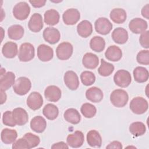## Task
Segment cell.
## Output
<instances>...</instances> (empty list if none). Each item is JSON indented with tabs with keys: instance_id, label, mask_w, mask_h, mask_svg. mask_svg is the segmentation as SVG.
Returning a JSON list of instances; mask_svg holds the SVG:
<instances>
[{
	"instance_id": "9a60e30c",
	"label": "cell",
	"mask_w": 149,
	"mask_h": 149,
	"mask_svg": "<svg viewBox=\"0 0 149 149\" xmlns=\"http://www.w3.org/2000/svg\"><path fill=\"white\" fill-rule=\"evenodd\" d=\"M54 56L53 49L45 44H41L37 48V56L42 62L51 60Z\"/></svg>"
},
{
	"instance_id": "277c9868",
	"label": "cell",
	"mask_w": 149,
	"mask_h": 149,
	"mask_svg": "<svg viewBox=\"0 0 149 149\" xmlns=\"http://www.w3.org/2000/svg\"><path fill=\"white\" fill-rule=\"evenodd\" d=\"M35 55L34 46L29 42L22 44L19 51L18 58L21 62H28L33 59Z\"/></svg>"
},
{
	"instance_id": "30bf717a",
	"label": "cell",
	"mask_w": 149,
	"mask_h": 149,
	"mask_svg": "<svg viewBox=\"0 0 149 149\" xmlns=\"http://www.w3.org/2000/svg\"><path fill=\"white\" fill-rule=\"evenodd\" d=\"M42 36L45 41L50 44H55L59 41L61 34L56 28L48 27L44 30Z\"/></svg>"
},
{
	"instance_id": "1f68e13d",
	"label": "cell",
	"mask_w": 149,
	"mask_h": 149,
	"mask_svg": "<svg viewBox=\"0 0 149 149\" xmlns=\"http://www.w3.org/2000/svg\"><path fill=\"white\" fill-rule=\"evenodd\" d=\"M133 77L134 80L137 83H144L148 79L149 73L144 67L137 66L133 70Z\"/></svg>"
},
{
	"instance_id": "44dd1931",
	"label": "cell",
	"mask_w": 149,
	"mask_h": 149,
	"mask_svg": "<svg viewBox=\"0 0 149 149\" xmlns=\"http://www.w3.org/2000/svg\"><path fill=\"white\" fill-rule=\"evenodd\" d=\"M82 63L83 66L90 69L96 68L99 64L98 57L91 52L85 54L82 59Z\"/></svg>"
},
{
	"instance_id": "d6a6232c",
	"label": "cell",
	"mask_w": 149,
	"mask_h": 149,
	"mask_svg": "<svg viewBox=\"0 0 149 149\" xmlns=\"http://www.w3.org/2000/svg\"><path fill=\"white\" fill-rule=\"evenodd\" d=\"M44 22L49 26H54L58 23L60 16L58 11L55 9H49L44 13Z\"/></svg>"
},
{
	"instance_id": "cb8c5ba5",
	"label": "cell",
	"mask_w": 149,
	"mask_h": 149,
	"mask_svg": "<svg viewBox=\"0 0 149 149\" xmlns=\"http://www.w3.org/2000/svg\"><path fill=\"white\" fill-rule=\"evenodd\" d=\"M102 91L97 87H92L87 90L86 92V97L87 100L93 102H99L103 98Z\"/></svg>"
},
{
	"instance_id": "7bdbcfd3",
	"label": "cell",
	"mask_w": 149,
	"mask_h": 149,
	"mask_svg": "<svg viewBox=\"0 0 149 149\" xmlns=\"http://www.w3.org/2000/svg\"><path fill=\"white\" fill-rule=\"evenodd\" d=\"M13 149H20V148H25V149H30L29 144L27 141L23 138L19 139L16 140L12 144Z\"/></svg>"
},
{
	"instance_id": "c3c4849f",
	"label": "cell",
	"mask_w": 149,
	"mask_h": 149,
	"mask_svg": "<svg viewBox=\"0 0 149 149\" xmlns=\"http://www.w3.org/2000/svg\"><path fill=\"white\" fill-rule=\"evenodd\" d=\"M149 4H146L141 9V15L147 19H149Z\"/></svg>"
},
{
	"instance_id": "f546056e",
	"label": "cell",
	"mask_w": 149,
	"mask_h": 149,
	"mask_svg": "<svg viewBox=\"0 0 149 149\" xmlns=\"http://www.w3.org/2000/svg\"><path fill=\"white\" fill-rule=\"evenodd\" d=\"M24 29L20 24L12 25L8 29V36L9 38L14 40L21 39L24 35Z\"/></svg>"
},
{
	"instance_id": "bcb514c9",
	"label": "cell",
	"mask_w": 149,
	"mask_h": 149,
	"mask_svg": "<svg viewBox=\"0 0 149 149\" xmlns=\"http://www.w3.org/2000/svg\"><path fill=\"white\" fill-rule=\"evenodd\" d=\"M29 2L31 5L36 8H41L44 6L46 3V1L43 0H37V1H29Z\"/></svg>"
},
{
	"instance_id": "5b68a950",
	"label": "cell",
	"mask_w": 149,
	"mask_h": 149,
	"mask_svg": "<svg viewBox=\"0 0 149 149\" xmlns=\"http://www.w3.org/2000/svg\"><path fill=\"white\" fill-rule=\"evenodd\" d=\"M12 12L16 19L23 20L28 17L30 12V8L27 2H20L15 5Z\"/></svg>"
},
{
	"instance_id": "d4e9b609",
	"label": "cell",
	"mask_w": 149,
	"mask_h": 149,
	"mask_svg": "<svg viewBox=\"0 0 149 149\" xmlns=\"http://www.w3.org/2000/svg\"><path fill=\"white\" fill-rule=\"evenodd\" d=\"M77 31L78 34L83 38L89 37L93 33V26L90 22L84 20L80 22L77 26Z\"/></svg>"
},
{
	"instance_id": "ac0fdd59",
	"label": "cell",
	"mask_w": 149,
	"mask_h": 149,
	"mask_svg": "<svg viewBox=\"0 0 149 149\" xmlns=\"http://www.w3.org/2000/svg\"><path fill=\"white\" fill-rule=\"evenodd\" d=\"M12 116L15 123L19 126L25 125L29 120L28 113L22 108H16L12 111Z\"/></svg>"
},
{
	"instance_id": "f1b7e54d",
	"label": "cell",
	"mask_w": 149,
	"mask_h": 149,
	"mask_svg": "<svg viewBox=\"0 0 149 149\" xmlns=\"http://www.w3.org/2000/svg\"><path fill=\"white\" fill-rule=\"evenodd\" d=\"M17 137V132L13 129L8 128L3 129L1 133V138L2 141L6 144L13 143Z\"/></svg>"
},
{
	"instance_id": "8992f818",
	"label": "cell",
	"mask_w": 149,
	"mask_h": 149,
	"mask_svg": "<svg viewBox=\"0 0 149 149\" xmlns=\"http://www.w3.org/2000/svg\"><path fill=\"white\" fill-rule=\"evenodd\" d=\"M113 81L119 87H126L130 85L132 81L131 74L126 70H119L114 74Z\"/></svg>"
},
{
	"instance_id": "ab89813d",
	"label": "cell",
	"mask_w": 149,
	"mask_h": 149,
	"mask_svg": "<svg viewBox=\"0 0 149 149\" xmlns=\"http://www.w3.org/2000/svg\"><path fill=\"white\" fill-rule=\"evenodd\" d=\"M23 137L27 141L30 148L37 147L40 143V137L31 133H26Z\"/></svg>"
},
{
	"instance_id": "7402d4cb",
	"label": "cell",
	"mask_w": 149,
	"mask_h": 149,
	"mask_svg": "<svg viewBox=\"0 0 149 149\" xmlns=\"http://www.w3.org/2000/svg\"><path fill=\"white\" fill-rule=\"evenodd\" d=\"M47 127L45 119L41 116L34 117L30 121V127L31 130L36 133H42Z\"/></svg>"
},
{
	"instance_id": "5bb4252c",
	"label": "cell",
	"mask_w": 149,
	"mask_h": 149,
	"mask_svg": "<svg viewBox=\"0 0 149 149\" xmlns=\"http://www.w3.org/2000/svg\"><path fill=\"white\" fill-rule=\"evenodd\" d=\"M65 85L71 90H76L79 87V80L77 74L72 71L69 70L65 72L63 76Z\"/></svg>"
},
{
	"instance_id": "ba28073f",
	"label": "cell",
	"mask_w": 149,
	"mask_h": 149,
	"mask_svg": "<svg viewBox=\"0 0 149 149\" xmlns=\"http://www.w3.org/2000/svg\"><path fill=\"white\" fill-rule=\"evenodd\" d=\"M112 24L106 17H100L97 19L94 23V27L95 31L101 34H108L112 29Z\"/></svg>"
},
{
	"instance_id": "e0dca14e",
	"label": "cell",
	"mask_w": 149,
	"mask_h": 149,
	"mask_svg": "<svg viewBox=\"0 0 149 149\" xmlns=\"http://www.w3.org/2000/svg\"><path fill=\"white\" fill-rule=\"evenodd\" d=\"M61 89L54 85L48 86L44 91V96L45 98L51 102H57L61 97Z\"/></svg>"
},
{
	"instance_id": "74e56055",
	"label": "cell",
	"mask_w": 149,
	"mask_h": 149,
	"mask_svg": "<svg viewBox=\"0 0 149 149\" xmlns=\"http://www.w3.org/2000/svg\"><path fill=\"white\" fill-rule=\"evenodd\" d=\"M82 115L86 118L94 117L97 112V109L94 105L90 103L83 104L80 108Z\"/></svg>"
},
{
	"instance_id": "60d3db41",
	"label": "cell",
	"mask_w": 149,
	"mask_h": 149,
	"mask_svg": "<svg viewBox=\"0 0 149 149\" xmlns=\"http://www.w3.org/2000/svg\"><path fill=\"white\" fill-rule=\"evenodd\" d=\"M136 60L137 62L141 65H148L149 64V51H140L137 55Z\"/></svg>"
},
{
	"instance_id": "3957f363",
	"label": "cell",
	"mask_w": 149,
	"mask_h": 149,
	"mask_svg": "<svg viewBox=\"0 0 149 149\" xmlns=\"http://www.w3.org/2000/svg\"><path fill=\"white\" fill-rule=\"evenodd\" d=\"M129 107L130 110L134 113L141 115L147 111L148 104L145 98L141 97H136L131 100Z\"/></svg>"
},
{
	"instance_id": "52a82bcc",
	"label": "cell",
	"mask_w": 149,
	"mask_h": 149,
	"mask_svg": "<svg viewBox=\"0 0 149 149\" xmlns=\"http://www.w3.org/2000/svg\"><path fill=\"white\" fill-rule=\"evenodd\" d=\"M73 51V48L70 43L62 42L58 45L56 49V54L59 59L67 60L72 56Z\"/></svg>"
},
{
	"instance_id": "7a4b0ae2",
	"label": "cell",
	"mask_w": 149,
	"mask_h": 149,
	"mask_svg": "<svg viewBox=\"0 0 149 149\" xmlns=\"http://www.w3.org/2000/svg\"><path fill=\"white\" fill-rule=\"evenodd\" d=\"M31 83L30 79L26 77H20L13 85L14 92L19 95L26 94L31 89Z\"/></svg>"
},
{
	"instance_id": "836d02e7",
	"label": "cell",
	"mask_w": 149,
	"mask_h": 149,
	"mask_svg": "<svg viewBox=\"0 0 149 149\" xmlns=\"http://www.w3.org/2000/svg\"><path fill=\"white\" fill-rule=\"evenodd\" d=\"M42 113L48 119L53 120L55 119L59 114L58 107L52 104H48L45 105L42 109Z\"/></svg>"
},
{
	"instance_id": "4dcf8cb0",
	"label": "cell",
	"mask_w": 149,
	"mask_h": 149,
	"mask_svg": "<svg viewBox=\"0 0 149 149\" xmlns=\"http://www.w3.org/2000/svg\"><path fill=\"white\" fill-rule=\"evenodd\" d=\"M111 19L115 23L121 24L126 19V12L122 8H115L112 9L109 15Z\"/></svg>"
},
{
	"instance_id": "7c38bea8",
	"label": "cell",
	"mask_w": 149,
	"mask_h": 149,
	"mask_svg": "<svg viewBox=\"0 0 149 149\" xmlns=\"http://www.w3.org/2000/svg\"><path fill=\"white\" fill-rule=\"evenodd\" d=\"M147 22L144 19L139 17L133 19L129 23L130 30L134 34L142 33L147 30Z\"/></svg>"
},
{
	"instance_id": "9c48e42d",
	"label": "cell",
	"mask_w": 149,
	"mask_h": 149,
	"mask_svg": "<svg viewBox=\"0 0 149 149\" xmlns=\"http://www.w3.org/2000/svg\"><path fill=\"white\" fill-rule=\"evenodd\" d=\"M80 14L79 11L74 8L68 9L65 10L62 15V19L66 25H74L80 19Z\"/></svg>"
},
{
	"instance_id": "484cf974",
	"label": "cell",
	"mask_w": 149,
	"mask_h": 149,
	"mask_svg": "<svg viewBox=\"0 0 149 149\" xmlns=\"http://www.w3.org/2000/svg\"><path fill=\"white\" fill-rule=\"evenodd\" d=\"M18 52L17 45L12 41L6 42L2 47V53L3 55L7 58H15Z\"/></svg>"
},
{
	"instance_id": "83f0119b",
	"label": "cell",
	"mask_w": 149,
	"mask_h": 149,
	"mask_svg": "<svg viewBox=\"0 0 149 149\" xmlns=\"http://www.w3.org/2000/svg\"><path fill=\"white\" fill-rule=\"evenodd\" d=\"M63 117L66 121L73 125L78 124L81 120V116L79 111L74 108H69L63 113Z\"/></svg>"
},
{
	"instance_id": "e575fe53",
	"label": "cell",
	"mask_w": 149,
	"mask_h": 149,
	"mask_svg": "<svg viewBox=\"0 0 149 149\" xmlns=\"http://www.w3.org/2000/svg\"><path fill=\"white\" fill-rule=\"evenodd\" d=\"M90 47L94 51L100 52L105 48V41L104 39L100 36H94L90 40Z\"/></svg>"
},
{
	"instance_id": "ffe728a7",
	"label": "cell",
	"mask_w": 149,
	"mask_h": 149,
	"mask_svg": "<svg viewBox=\"0 0 149 149\" xmlns=\"http://www.w3.org/2000/svg\"><path fill=\"white\" fill-rule=\"evenodd\" d=\"M105 58L112 62L119 61L122 57V51L121 49L116 45H111L105 52Z\"/></svg>"
},
{
	"instance_id": "2e32d148",
	"label": "cell",
	"mask_w": 149,
	"mask_h": 149,
	"mask_svg": "<svg viewBox=\"0 0 149 149\" xmlns=\"http://www.w3.org/2000/svg\"><path fill=\"white\" fill-rule=\"evenodd\" d=\"M43 25L42 16L38 13L33 14L28 23L29 29L30 31L34 33L40 31L43 27Z\"/></svg>"
},
{
	"instance_id": "8d00e7d4",
	"label": "cell",
	"mask_w": 149,
	"mask_h": 149,
	"mask_svg": "<svg viewBox=\"0 0 149 149\" xmlns=\"http://www.w3.org/2000/svg\"><path fill=\"white\" fill-rule=\"evenodd\" d=\"M114 70V66L112 63H108L103 59H101V65L98 69L99 74L102 76L107 77L112 74Z\"/></svg>"
},
{
	"instance_id": "7dc6e473",
	"label": "cell",
	"mask_w": 149,
	"mask_h": 149,
	"mask_svg": "<svg viewBox=\"0 0 149 149\" xmlns=\"http://www.w3.org/2000/svg\"><path fill=\"white\" fill-rule=\"evenodd\" d=\"M107 148H118V149H122V143L118 141H113L109 143L107 147Z\"/></svg>"
},
{
	"instance_id": "4316f807",
	"label": "cell",
	"mask_w": 149,
	"mask_h": 149,
	"mask_svg": "<svg viewBox=\"0 0 149 149\" xmlns=\"http://www.w3.org/2000/svg\"><path fill=\"white\" fill-rule=\"evenodd\" d=\"M87 141L90 146L100 148L102 144V138L97 130H91L87 134Z\"/></svg>"
},
{
	"instance_id": "d6986e66",
	"label": "cell",
	"mask_w": 149,
	"mask_h": 149,
	"mask_svg": "<svg viewBox=\"0 0 149 149\" xmlns=\"http://www.w3.org/2000/svg\"><path fill=\"white\" fill-rule=\"evenodd\" d=\"M113 41L119 44L126 43L128 40L127 31L122 27H118L113 30L111 34Z\"/></svg>"
},
{
	"instance_id": "d590c367",
	"label": "cell",
	"mask_w": 149,
	"mask_h": 149,
	"mask_svg": "<svg viewBox=\"0 0 149 149\" xmlns=\"http://www.w3.org/2000/svg\"><path fill=\"white\" fill-rule=\"evenodd\" d=\"M130 132L134 136L138 137L143 135L146 132L145 125L141 122H135L129 126Z\"/></svg>"
},
{
	"instance_id": "681fc988",
	"label": "cell",
	"mask_w": 149,
	"mask_h": 149,
	"mask_svg": "<svg viewBox=\"0 0 149 149\" xmlns=\"http://www.w3.org/2000/svg\"><path fill=\"white\" fill-rule=\"evenodd\" d=\"M1 104H3L6 100V94L5 93V91L1 90Z\"/></svg>"
},
{
	"instance_id": "603a6c76",
	"label": "cell",
	"mask_w": 149,
	"mask_h": 149,
	"mask_svg": "<svg viewBox=\"0 0 149 149\" xmlns=\"http://www.w3.org/2000/svg\"><path fill=\"white\" fill-rule=\"evenodd\" d=\"M15 82V74L12 72H8L1 77V90L6 91L11 87Z\"/></svg>"
},
{
	"instance_id": "f35d334b",
	"label": "cell",
	"mask_w": 149,
	"mask_h": 149,
	"mask_svg": "<svg viewBox=\"0 0 149 149\" xmlns=\"http://www.w3.org/2000/svg\"><path fill=\"white\" fill-rule=\"evenodd\" d=\"M82 83L86 86L92 85L95 81V74L90 71H84L80 74Z\"/></svg>"
},
{
	"instance_id": "4fadbf2b",
	"label": "cell",
	"mask_w": 149,
	"mask_h": 149,
	"mask_svg": "<svg viewBox=\"0 0 149 149\" xmlns=\"http://www.w3.org/2000/svg\"><path fill=\"white\" fill-rule=\"evenodd\" d=\"M27 105L32 110L40 109L43 104V98L41 95L36 91H33L27 98Z\"/></svg>"
},
{
	"instance_id": "6da1fadb",
	"label": "cell",
	"mask_w": 149,
	"mask_h": 149,
	"mask_svg": "<svg viewBox=\"0 0 149 149\" xmlns=\"http://www.w3.org/2000/svg\"><path fill=\"white\" fill-rule=\"evenodd\" d=\"M129 100V95L126 91L122 89L113 90L110 95V101L112 104L118 108L125 107Z\"/></svg>"
},
{
	"instance_id": "ee69618b",
	"label": "cell",
	"mask_w": 149,
	"mask_h": 149,
	"mask_svg": "<svg viewBox=\"0 0 149 149\" xmlns=\"http://www.w3.org/2000/svg\"><path fill=\"white\" fill-rule=\"evenodd\" d=\"M148 37H149V31L148 30L142 33L139 38V42L142 47L148 49L149 48L148 43Z\"/></svg>"
},
{
	"instance_id": "b9f144b4",
	"label": "cell",
	"mask_w": 149,
	"mask_h": 149,
	"mask_svg": "<svg viewBox=\"0 0 149 149\" xmlns=\"http://www.w3.org/2000/svg\"><path fill=\"white\" fill-rule=\"evenodd\" d=\"M2 122L5 125L10 127H14L16 125L13 119L12 111H6L3 113Z\"/></svg>"
},
{
	"instance_id": "f6af8a7d",
	"label": "cell",
	"mask_w": 149,
	"mask_h": 149,
	"mask_svg": "<svg viewBox=\"0 0 149 149\" xmlns=\"http://www.w3.org/2000/svg\"><path fill=\"white\" fill-rule=\"evenodd\" d=\"M52 149H68L69 148V147L68 144H66L65 142L63 141H60L56 143H54L52 146H51Z\"/></svg>"
},
{
	"instance_id": "8fae6325",
	"label": "cell",
	"mask_w": 149,
	"mask_h": 149,
	"mask_svg": "<svg viewBox=\"0 0 149 149\" xmlns=\"http://www.w3.org/2000/svg\"><path fill=\"white\" fill-rule=\"evenodd\" d=\"M84 141V134L79 130L75 131L73 133L69 134L66 138L68 145L72 148L80 147L83 145Z\"/></svg>"
}]
</instances>
